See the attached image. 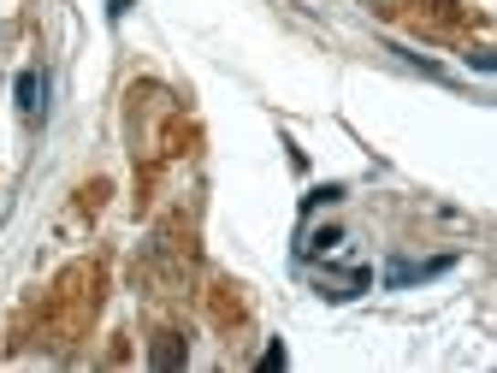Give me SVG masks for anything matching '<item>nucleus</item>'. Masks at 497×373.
<instances>
[{"mask_svg": "<svg viewBox=\"0 0 497 373\" xmlns=\"http://www.w3.org/2000/svg\"><path fill=\"white\" fill-rule=\"evenodd\" d=\"M444 267H450V255H439V261H420V267H408V261H397V267L385 272V279H391V284H415V279H439Z\"/></svg>", "mask_w": 497, "mask_h": 373, "instance_id": "nucleus-1", "label": "nucleus"}, {"mask_svg": "<svg viewBox=\"0 0 497 373\" xmlns=\"http://www.w3.org/2000/svg\"><path fill=\"white\" fill-rule=\"evenodd\" d=\"M18 107H24V113H42V71H24V78H18Z\"/></svg>", "mask_w": 497, "mask_h": 373, "instance_id": "nucleus-2", "label": "nucleus"}]
</instances>
